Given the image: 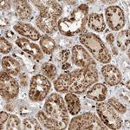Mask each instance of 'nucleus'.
Here are the masks:
<instances>
[{"label":"nucleus","instance_id":"4","mask_svg":"<svg viewBox=\"0 0 130 130\" xmlns=\"http://www.w3.org/2000/svg\"><path fill=\"white\" fill-rule=\"evenodd\" d=\"M82 44L86 47L94 58L102 63H108L111 61V55L107 46L98 36L93 33H85L79 37Z\"/></svg>","mask_w":130,"mask_h":130},{"label":"nucleus","instance_id":"1","mask_svg":"<svg viewBox=\"0 0 130 130\" xmlns=\"http://www.w3.org/2000/svg\"><path fill=\"white\" fill-rule=\"evenodd\" d=\"M89 7L83 4L73 10L70 18H62L57 23V29L61 34L66 37L83 35L86 32Z\"/></svg>","mask_w":130,"mask_h":130},{"label":"nucleus","instance_id":"18","mask_svg":"<svg viewBox=\"0 0 130 130\" xmlns=\"http://www.w3.org/2000/svg\"><path fill=\"white\" fill-rule=\"evenodd\" d=\"M1 64L4 70L12 76H17L20 73V65L18 61L11 56H5L2 58Z\"/></svg>","mask_w":130,"mask_h":130},{"label":"nucleus","instance_id":"37","mask_svg":"<svg viewBox=\"0 0 130 130\" xmlns=\"http://www.w3.org/2000/svg\"><path fill=\"white\" fill-rule=\"evenodd\" d=\"M127 89H129V82H127Z\"/></svg>","mask_w":130,"mask_h":130},{"label":"nucleus","instance_id":"29","mask_svg":"<svg viewBox=\"0 0 130 130\" xmlns=\"http://www.w3.org/2000/svg\"><path fill=\"white\" fill-rule=\"evenodd\" d=\"M12 50V45L5 37H0V51L2 54H7Z\"/></svg>","mask_w":130,"mask_h":130},{"label":"nucleus","instance_id":"10","mask_svg":"<svg viewBox=\"0 0 130 130\" xmlns=\"http://www.w3.org/2000/svg\"><path fill=\"white\" fill-rule=\"evenodd\" d=\"M72 62L76 66L83 69L96 68V63L89 52L83 46L75 45L72 48Z\"/></svg>","mask_w":130,"mask_h":130},{"label":"nucleus","instance_id":"15","mask_svg":"<svg viewBox=\"0 0 130 130\" xmlns=\"http://www.w3.org/2000/svg\"><path fill=\"white\" fill-rule=\"evenodd\" d=\"M13 30L18 34L27 38H30L32 41H37L41 38V35L33 26L24 22H18L13 26Z\"/></svg>","mask_w":130,"mask_h":130},{"label":"nucleus","instance_id":"6","mask_svg":"<svg viewBox=\"0 0 130 130\" xmlns=\"http://www.w3.org/2000/svg\"><path fill=\"white\" fill-rule=\"evenodd\" d=\"M51 84L43 75H36L31 78L29 97L32 102H42L50 92Z\"/></svg>","mask_w":130,"mask_h":130},{"label":"nucleus","instance_id":"36","mask_svg":"<svg viewBox=\"0 0 130 130\" xmlns=\"http://www.w3.org/2000/svg\"><path fill=\"white\" fill-rule=\"evenodd\" d=\"M116 1H102V3L104 4H113V3H115Z\"/></svg>","mask_w":130,"mask_h":130},{"label":"nucleus","instance_id":"14","mask_svg":"<svg viewBox=\"0 0 130 130\" xmlns=\"http://www.w3.org/2000/svg\"><path fill=\"white\" fill-rule=\"evenodd\" d=\"M102 75L105 83L109 86H115L119 84L122 78L120 70L115 65L112 64H107L102 67Z\"/></svg>","mask_w":130,"mask_h":130},{"label":"nucleus","instance_id":"2","mask_svg":"<svg viewBox=\"0 0 130 130\" xmlns=\"http://www.w3.org/2000/svg\"><path fill=\"white\" fill-rule=\"evenodd\" d=\"M44 112L56 125V129H65L69 125L68 109L63 98L56 93H53L44 102Z\"/></svg>","mask_w":130,"mask_h":130},{"label":"nucleus","instance_id":"30","mask_svg":"<svg viewBox=\"0 0 130 130\" xmlns=\"http://www.w3.org/2000/svg\"><path fill=\"white\" fill-rule=\"evenodd\" d=\"M70 51L69 50H61L59 52V54L56 56V61L60 63H64L68 61L69 57H70Z\"/></svg>","mask_w":130,"mask_h":130},{"label":"nucleus","instance_id":"25","mask_svg":"<svg viewBox=\"0 0 130 130\" xmlns=\"http://www.w3.org/2000/svg\"><path fill=\"white\" fill-rule=\"evenodd\" d=\"M37 120L40 121L41 124L47 129H52V130L56 129V125L54 124V122L52 121L51 119L46 115L44 111H39L37 115Z\"/></svg>","mask_w":130,"mask_h":130},{"label":"nucleus","instance_id":"28","mask_svg":"<svg viewBox=\"0 0 130 130\" xmlns=\"http://www.w3.org/2000/svg\"><path fill=\"white\" fill-rule=\"evenodd\" d=\"M108 104L112 107L115 111H117L119 114H125V113L127 112L126 107H124V105H122V104H121L117 99H115V98H110V99H108Z\"/></svg>","mask_w":130,"mask_h":130},{"label":"nucleus","instance_id":"8","mask_svg":"<svg viewBox=\"0 0 130 130\" xmlns=\"http://www.w3.org/2000/svg\"><path fill=\"white\" fill-rule=\"evenodd\" d=\"M19 86L12 75L5 71H2L0 75V93L5 100L13 99L18 96Z\"/></svg>","mask_w":130,"mask_h":130},{"label":"nucleus","instance_id":"11","mask_svg":"<svg viewBox=\"0 0 130 130\" xmlns=\"http://www.w3.org/2000/svg\"><path fill=\"white\" fill-rule=\"evenodd\" d=\"M57 18L45 12H40L36 18L37 28L46 34H53L57 30Z\"/></svg>","mask_w":130,"mask_h":130},{"label":"nucleus","instance_id":"20","mask_svg":"<svg viewBox=\"0 0 130 130\" xmlns=\"http://www.w3.org/2000/svg\"><path fill=\"white\" fill-rule=\"evenodd\" d=\"M88 24L91 30L102 32L105 30L106 24L104 22L103 15L101 13H91L88 17Z\"/></svg>","mask_w":130,"mask_h":130},{"label":"nucleus","instance_id":"32","mask_svg":"<svg viewBox=\"0 0 130 130\" xmlns=\"http://www.w3.org/2000/svg\"><path fill=\"white\" fill-rule=\"evenodd\" d=\"M9 114H7L6 112L2 111L0 113V128L1 129H5V124L7 122V120L9 118Z\"/></svg>","mask_w":130,"mask_h":130},{"label":"nucleus","instance_id":"13","mask_svg":"<svg viewBox=\"0 0 130 130\" xmlns=\"http://www.w3.org/2000/svg\"><path fill=\"white\" fill-rule=\"evenodd\" d=\"M39 12H45L56 18H59L62 13V8L56 1H31Z\"/></svg>","mask_w":130,"mask_h":130},{"label":"nucleus","instance_id":"22","mask_svg":"<svg viewBox=\"0 0 130 130\" xmlns=\"http://www.w3.org/2000/svg\"><path fill=\"white\" fill-rule=\"evenodd\" d=\"M39 44H40L42 51L47 55L51 54L56 49V42L47 35H44L41 37Z\"/></svg>","mask_w":130,"mask_h":130},{"label":"nucleus","instance_id":"12","mask_svg":"<svg viewBox=\"0 0 130 130\" xmlns=\"http://www.w3.org/2000/svg\"><path fill=\"white\" fill-rule=\"evenodd\" d=\"M15 43L23 51L32 56L37 62L41 61L43 58V54L42 50L36 43H30L28 39L24 38V37H18L16 39Z\"/></svg>","mask_w":130,"mask_h":130},{"label":"nucleus","instance_id":"9","mask_svg":"<svg viewBox=\"0 0 130 130\" xmlns=\"http://www.w3.org/2000/svg\"><path fill=\"white\" fill-rule=\"evenodd\" d=\"M105 16L108 27L114 31L120 30L125 25V16L122 9L117 5L109 6L106 9Z\"/></svg>","mask_w":130,"mask_h":130},{"label":"nucleus","instance_id":"31","mask_svg":"<svg viewBox=\"0 0 130 130\" xmlns=\"http://www.w3.org/2000/svg\"><path fill=\"white\" fill-rule=\"evenodd\" d=\"M106 40H107V43L109 44L111 50H112L113 53H114V55L115 56L118 55V50H117L116 45H115V37H114V35L111 34V33L108 34V35L106 36Z\"/></svg>","mask_w":130,"mask_h":130},{"label":"nucleus","instance_id":"24","mask_svg":"<svg viewBox=\"0 0 130 130\" xmlns=\"http://www.w3.org/2000/svg\"><path fill=\"white\" fill-rule=\"evenodd\" d=\"M41 71L45 77H47L48 79H50V80L55 79L56 74H57V70H56L55 65L50 63V62H44L42 65Z\"/></svg>","mask_w":130,"mask_h":130},{"label":"nucleus","instance_id":"7","mask_svg":"<svg viewBox=\"0 0 130 130\" xmlns=\"http://www.w3.org/2000/svg\"><path fill=\"white\" fill-rule=\"evenodd\" d=\"M97 114L101 121L108 129H120L122 125V120L115 110L106 102H100L96 106Z\"/></svg>","mask_w":130,"mask_h":130},{"label":"nucleus","instance_id":"21","mask_svg":"<svg viewBox=\"0 0 130 130\" xmlns=\"http://www.w3.org/2000/svg\"><path fill=\"white\" fill-rule=\"evenodd\" d=\"M65 102H66L67 109L69 113L72 115H76L79 114L81 110V102L80 99L74 93H68L64 97Z\"/></svg>","mask_w":130,"mask_h":130},{"label":"nucleus","instance_id":"26","mask_svg":"<svg viewBox=\"0 0 130 130\" xmlns=\"http://www.w3.org/2000/svg\"><path fill=\"white\" fill-rule=\"evenodd\" d=\"M21 128V121L18 116L14 115H10L7 120V123H6L5 129L9 130H17Z\"/></svg>","mask_w":130,"mask_h":130},{"label":"nucleus","instance_id":"33","mask_svg":"<svg viewBox=\"0 0 130 130\" xmlns=\"http://www.w3.org/2000/svg\"><path fill=\"white\" fill-rule=\"evenodd\" d=\"M10 2L9 1H1V9L2 10H7L10 7Z\"/></svg>","mask_w":130,"mask_h":130},{"label":"nucleus","instance_id":"23","mask_svg":"<svg viewBox=\"0 0 130 130\" xmlns=\"http://www.w3.org/2000/svg\"><path fill=\"white\" fill-rule=\"evenodd\" d=\"M117 45L121 50L129 48V30H123L117 35Z\"/></svg>","mask_w":130,"mask_h":130},{"label":"nucleus","instance_id":"35","mask_svg":"<svg viewBox=\"0 0 130 130\" xmlns=\"http://www.w3.org/2000/svg\"><path fill=\"white\" fill-rule=\"evenodd\" d=\"M70 68H71V65L70 63H68V62H64L62 65V69L65 71H68Z\"/></svg>","mask_w":130,"mask_h":130},{"label":"nucleus","instance_id":"19","mask_svg":"<svg viewBox=\"0 0 130 130\" xmlns=\"http://www.w3.org/2000/svg\"><path fill=\"white\" fill-rule=\"evenodd\" d=\"M71 82V72L65 71L61 74L54 83L55 89L59 93H66L69 91V88Z\"/></svg>","mask_w":130,"mask_h":130},{"label":"nucleus","instance_id":"17","mask_svg":"<svg viewBox=\"0 0 130 130\" xmlns=\"http://www.w3.org/2000/svg\"><path fill=\"white\" fill-rule=\"evenodd\" d=\"M15 14L18 19L25 21L29 20L31 17V8L29 3L25 0L12 1Z\"/></svg>","mask_w":130,"mask_h":130},{"label":"nucleus","instance_id":"16","mask_svg":"<svg viewBox=\"0 0 130 130\" xmlns=\"http://www.w3.org/2000/svg\"><path fill=\"white\" fill-rule=\"evenodd\" d=\"M108 95L107 87L102 83H96L89 87L86 91V95L89 99L95 102H102L106 99Z\"/></svg>","mask_w":130,"mask_h":130},{"label":"nucleus","instance_id":"34","mask_svg":"<svg viewBox=\"0 0 130 130\" xmlns=\"http://www.w3.org/2000/svg\"><path fill=\"white\" fill-rule=\"evenodd\" d=\"M10 37H11V39H14V37H15V34H14V33L12 32V31H10V30L6 31V32H5V37L10 38Z\"/></svg>","mask_w":130,"mask_h":130},{"label":"nucleus","instance_id":"27","mask_svg":"<svg viewBox=\"0 0 130 130\" xmlns=\"http://www.w3.org/2000/svg\"><path fill=\"white\" fill-rule=\"evenodd\" d=\"M23 125H24V129H34V130H40L42 129L40 124L35 118H26L23 121Z\"/></svg>","mask_w":130,"mask_h":130},{"label":"nucleus","instance_id":"3","mask_svg":"<svg viewBox=\"0 0 130 130\" xmlns=\"http://www.w3.org/2000/svg\"><path fill=\"white\" fill-rule=\"evenodd\" d=\"M99 75L96 68L75 70L71 72V82L69 92L74 94H83L89 87L98 81Z\"/></svg>","mask_w":130,"mask_h":130},{"label":"nucleus","instance_id":"5","mask_svg":"<svg viewBox=\"0 0 130 130\" xmlns=\"http://www.w3.org/2000/svg\"><path fill=\"white\" fill-rule=\"evenodd\" d=\"M70 130H107L108 127L93 113L87 112L72 118L69 125Z\"/></svg>","mask_w":130,"mask_h":130}]
</instances>
